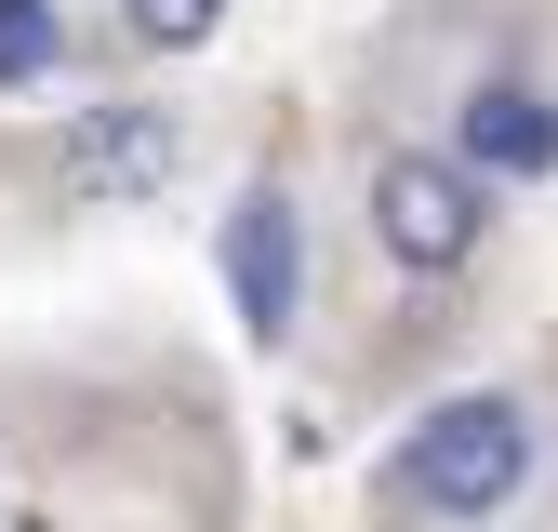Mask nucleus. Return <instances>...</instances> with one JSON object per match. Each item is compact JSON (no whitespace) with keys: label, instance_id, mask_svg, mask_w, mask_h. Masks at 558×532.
I'll return each instance as SVG.
<instances>
[{"label":"nucleus","instance_id":"f257e3e1","mask_svg":"<svg viewBox=\"0 0 558 532\" xmlns=\"http://www.w3.org/2000/svg\"><path fill=\"white\" fill-rule=\"evenodd\" d=\"M519 480H532V399H439L386 452L399 519H493V506H519Z\"/></svg>","mask_w":558,"mask_h":532},{"label":"nucleus","instance_id":"f03ea898","mask_svg":"<svg viewBox=\"0 0 558 532\" xmlns=\"http://www.w3.org/2000/svg\"><path fill=\"white\" fill-rule=\"evenodd\" d=\"M373 240L399 266H426V280H452V266L493 240V186L465 160H439V147H386L373 160Z\"/></svg>","mask_w":558,"mask_h":532},{"label":"nucleus","instance_id":"7ed1b4c3","mask_svg":"<svg viewBox=\"0 0 558 532\" xmlns=\"http://www.w3.org/2000/svg\"><path fill=\"white\" fill-rule=\"evenodd\" d=\"M173 173H186V120L173 107L107 94V107L66 120V200H81V214H107V200H160Z\"/></svg>","mask_w":558,"mask_h":532},{"label":"nucleus","instance_id":"20e7f679","mask_svg":"<svg viewBox=\"0 0 558 532\" xmlns=\"http://www.w3.org/2000/svg\"><path fill=\"white\" fill-rule=\"evenodd\" d=\"M227 293H240V332H253V347H279V332H293L306 227H293V200H279V186H240V214H227Z\"/></svg>","mask_w":558,"mask_h":532},{"label":"nucleus","instance_id":"39448f33","mask_svg":"<svg viewBox=\"0 0 558 532\" xmlns=\"http://www.w3.org/2000/svg\"><path fill=\"white\" fill-rule=\"evenodd\" d=\"M452 160H465L478 186L558 173V94H545V81H478V94L452 107Z\"/></svg>","mask_w":558,"mask_h":532},{"label":"nucleus","instance_id":"423d86ee","mask_svg":"<svg viewBox=\"0 0 558 532\" xmlns=\"http://www.w3.org/2000/svg\"><path fill=\"white\" fill-rule=\"evenodd\" d=\"M53 66H66V14L53 0H0V94L53 81Z\"/></svg>","mask_w":558,"mask_h":532},{"label":"nucleus","instance_id":"0eeeda50","mask_svg":"<svg viewBox=\"0 0 558 532\" xmlns=\"http://www.w3.org/2000/svg\"><path fill=\"white\" fill-rule=\"evenodd\" d=\"M214 27H227V0H120V40L133 53H199Z\"/></svg>","mask_w":558,"mask_h":532}]
</instances>
